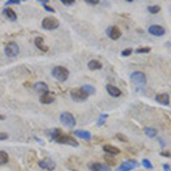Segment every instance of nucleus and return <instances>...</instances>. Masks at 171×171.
I'll use <instances>...</instances> for the list:
<instances>
[{"label":"nucleus","mask_w":171,"mask_h":171,"mask_svg":"<svg viewBox=\"0 0 171 171\" xmlns=\"http://www.w3.org/2000/svg\"><path fill=\"white\" fill-rule=\"evenodd\" d=\"M163 169H164V171H171L170 164H163Z\"/></svg>","instance_id":"ea45409f"},{"label":"nucleus","mask_w":171,"mask_h":171,"mask_svg":"<svg viewBox=\"0 0 171 171\" xmlns=\"http://www.w3.org/2000/svg\"><path fill=\"white\" fill-rule=\"evenodd\" d=\"M144 132L149 137V138H154V137L158 136V130L154 129V128H145L144 129Z\"/></svg>","instance_id":"4be33fe9"},{"label":"nucleus","mask_w":171,"mask_h":171,"mask_svg":"<svg viewBox=\"0 0 171 171\" xmlns=\"http://www.w3.org/2000/svg\"><path fill=\"white\" fill-rule=\"evenodd\" d=\"M60 133H62V130L60 129H53L49 131V135H50L51 138H54V139L58 136V135H60Z\"/></svg>","instance_id":"a878e982"},{"label":"nucleus","mask_w":171,"mask_h":171,"mask_svg":"<svg viewBox=\"0 0 171 171\" xmlns=\"http://www.w3.org/2000/svg\"><path fill=\"white\" fill-rule=\"evenodd\" d=\"M51 75L54 76L55 79H57L60 82H64L69 79V75H70V72L66 67L64 66H55L53 70H51Z\"/></svg>","instance_id":"f257e3e1"},{"label":"nucleus","mask_w":171,"mask_h":171,"mask_svg":"<svg viewBox=\"0 0 171 171\" xmlns=\"http://www.w3.org/2000/svg\"><path fill=\"white\" fill-rule=\"evenodd\" d=\"M105 161L107 162V163H108V164H110V165H114V164H115V163H117V161H115L114 158H112L111 156H108V155L105 156Z\"/></svg>","instance_id":"7c9ffc66"},{"label":"nucleus","mask_w":171,"mask_h":171,"mask_svg":"<svg viewBox=\"0 0 171 171\" xmlns=\"http://www.w3.org/2000/svg\"><path fill=\"white\" fill-rule=\"evenodd\" d=\"M39 3H41L42 5H47V3H48V0H39Z\"/></svg>","instance_id":"79ce46f5"},{"label":"nucleus","mask_w":171,"mask_h":171,"mask_svg":"<svg viewBox=\"0 0 171 171\" xmlns=\"http://www.w3.org/2000/svg\"><path fill=\"white\" fill-rule=\"evenodd\" d=\"M60 123L66 128H74L76 124L75 117H73V114H71L70 112H64V113L60 114Z\"/></svg>","instance_id":"f03ea898"},{"label":"nucleus","mask_w":171,"mask_h":171,"mask_svg":"<svg viewBox=\"0 0 171 171\" xmlns=\"http://www.w3.org/2000/svg\"><path fill=\"white\" fill-rule=\"evenodd\" d=\"M55 142H60V144H66V145H71L73 147H78L79 146V142L75 138H72L71 136H65L63 133H60L55 138Z\"/></svg>","instance_id":"20e7f679"},{"label":"nucleus","mask_w":171,"mask_h":171,"mask_svg":"<svg viewBox=\"0 0 171 171\" xmlns=\"http://www.w3.org/2000/svg\"><path fill=\"white\" fill-rule=\"evenodd\" d=\"M34 89L39 92H44V94H48L49 89H48L47 83H44V81H39V82L34 83Z\"/></svg>","instance_id":"f3484780"},{"label":"nucleus","mask_w":171,"mask_h":171,"mask_svg":"<svg viewBox=\"0 0 171 171\" xmlns=\"http://www.w3.org/2000/svg\"><path fill=\"white\" fill-rule=\"evenodd\" d=\"M70 96L71 98L73 99L74 101H78V103H81V101H85L86 99L88 98L89 96L83 91L81 88H76V89H73L71 90L70 92Z\"/></svg>","instance_id":"39448f33"},{"label":"nucleus","mask_w":171,"mask_h":171,"mask_svg":"<svg viewBox=\"0 0 171 171\" xmlns=\"http://www.w3.org/2000/svg\"><path fill=\"white\" fill-rule=\"evenodd\" d=\"M101 167H103V164H101V163H98V162L90 163V164L88 165V168L90 171H101Z\"/></svg>","instance_id":"b1692460"},{"label":"nucleus","mask_w":171,"mask_h":171,"mask_svg":"<svg viewBox=\"0 0 171 171\" xmlns=\"http://www.w3.org/2000/svg\"><path fill=\"white\" fill-rule=\"evenodd\" d=\"M148 33H151L154 37H161L165 34V28L158 24H153L148 28Z\"/></svg>","instance_id":"9d476101"},{"label":"nucleus","mask_w":171,"mask_h":171,"mask_svg":"<svg viewBox=\"0 0 171 171\" xmlns=\"http://www.w3.org/2000/svg\"><path fill=\"white\" fill-rule=\"evenodd\" d=\"M40 101L42 104H51L55 101V97L50 96L49 94H42L41 97H40Z\"/></svg>","instance_id":"aec40b11"},{"label":"nucleus","mask_w":171,"mask_h":171,"mask_svg":"<svg viewBox=\"0 0 171 171\" xmlns=\"http://www.w3.org/2000/svg\"><path fill=\"white\" fill-rule=\"evenodd\" d=\"M5 54L8 57H15L19 54V47L16 42L12 41L9 44H7V46L5 47Z\"/></svg>","instance_id":"0eeeda50"},{"label":"nucleus","mask_w":171,"mask_h":171,"mask_svg":"<svg viewBox=\"0 0 171 171\" xmlns=\"http://www.w3.org/2000/svg\"><path fill=\"white\" fill-rule=\"evenodd\" d=\"M117 138L120 142H128L129 140H128V138H127V136H124L123 133H117Z\"/></svg>","instance_id":"c85d7f7f"},{"label":"nucleus","mask_w":171,"mask_h":171,"mask_svg":"<svg viewBox=\"0 0 171 171\" xmlns=\"http://www.w3.org/2000/svg\"><path fill=\"white\" fill-rule=\"evenodd\" d=\"M41 25L44 30H55L60 26V21L54 16H48L42 19Z\"/></svg>","instance_id":"7ed1b4c3"},{"label":"nucleus","mask_w":171,"mask_h":171,"mask_svg":"<svg viewBox=\"0 0 171 171\" xmlns=\"http://www.w3.org/2000/svg\"><path fill=\"white\" fill-rule=\"evenodd\" d=\"M107 117H108V114H101V117H99L98 121H97V126H101V124L105 122V120H106Z\"/></svg>","instance_id":"cd10ccee"},{"label":"nucleus","mask_w":171,"mask_h":171,"mask_svg":"<svg viewBox=\"0 0 171 171\" xmlns=\"http://www.w3.org/2000/svg\"><path fill=\"white\" fill-rule=\"evenodd\" d=\"M8 138V135L6 132H0V140H6Z\"/></svg>","instance_id":"c9c22d12"},{"label":"nucleus","mask_w":171,"mask_h":171,"mask_svg":"<svg viewBox=\"0 0 171 171\" xmlns=\"http://www.w3.org/2000/svg\"><path fill=\"white\" fill-rule=\"evenodd\" d=\"M161 155L164 156V158H170V152H161Z\"/></svg>","instance_id":"58836bf2"},{"label":"nucleus","mask_w":171,"mask_h":171,"mask_svg":"<svg viewBox=\"0 0 171 171\" xmlns=\"http://www.w3.org/2000/svg\"><path fill=\"white\" fill-rule=\"evenodd\" d=\"M149 51H151V48L149 47H144V48H138V49H136L137 54H147Z\"/></svg>","instance_id":"bb28decb"},{"label":"nucleus","mask_w":171,"mask_h":171,"mask_svg":"<svg viewBox=\"0 0 171 171\" xmlns=\"http://www.w3.org/2000/svg\"><path fill=\"white\" fill-rule=\"evenodd\" d=\"M34 44H35V47L38 48V49H40L41 51H44V53H47V51L49 50V47H48L47 44H44L42 37H37L34 40Z\"/></svg>","instance_id":"f8f14e48"},{"label":"nucleus","mask_w":171,"mask_h":171,"mask_svg":"<svg viewBox=\"0 0 171 171\" xmlns=\"http://www.w3.org/2000/svg\"><path fill=\"white\" fill-rule=\"evenodd\" d=\"M101 67H103V65H101V62H99V60H90V62L88 63V69L90 71L101 70Z\"/></svg>","instance_id":"6ab92c4d"},{"label":"nucleus","mask_w":171,"mask_h":171,"mask_svg":"<svg viewBox=\"0 0 171 171\" xmlns=\"http://www.w3.org/2000/svg\"><path fill=\"white\" fill-rule=\"evenodd\" d=\"M158 142H160V144H161L162 145V147H164V142H163V139H162V138H158Z\"/></svg>","instance_id":"a19ab883"},{"label":"nucleus","mask_w":171,"mask_h":171,"mask_svg":"<svg viewBox=\"0 0 171 171\" xmlns=\"http://www.w3.org/2000/svg\"><path fill=\"white\" fill-rule=\"evenodd\" d=\"M131 53H132V49H131V48H127V49H124V50L121 53V55L123 57H128L131 55Z\"/></svg>","instance_id":"2f4dec72"},{"label":"nucleus","mask_w":171,"mask_h":171,"mask_svg":"<svg viewBox=\"0 0 171 171\" xmlns=\"http://www.w3.org/2000/svg\"><path fill=\"white\" fill-rule=\"evenodd\" d=\"M106 90L112 97H120L122 95V91H121L120 89L115 87V86H112V85H107L106 86Z\"/></svg>","instance_id":"2eb2a0df"},{"label":"nucleus","mask_w":171,"mask_h":171,"mask_svg":"<svg viewBox=\"0 0 171 171\" xmlns=\"http://www.w3.org/2000/svg\"><path fill=\"white\" fill-rule=\"evenodd\" d=\"M81 89H82L83 91L87 94V95H92V94H95L96 92V89H95V87H92V86H90V85H85V86H82L81 87Z\"/></svg>","instance_id":"5701e85b"},{"label":"nucleus","mask_w":171,"mask_h":171,"mask_svg":"<svg viewBox=\"0 0 171 171\" xmlns=\"http://www.w3.org/2000/svg\"><path fill=\"white\" fill-rule=\"evenodd\" d=\"M0 120H5V115H3V114H0Z\"/></svg>","instance_id":"37998d69"},{"label":"nucleus","mask_w":171,"mask_h":171,"mask_svg":"<svg viewBox=\"0 0 171 171\" xmlns=\"http://www.w3.org/2000/svg\"><path fill=\"white\" fill-rule=\"evenodd\" d=\"M74 171H78V170H74Z\"/></svg>","instance_id":"c03bdc74"},{"label":"nucleus","mask_w":171,"mask_h":171,"mask_svg":"<svg viewBox=\"0 0 171 171\" xmlns=\"http://www.w3.org/2000/svg\"><path fill=\"white\" fill-rule=\"evenodd\" d=\"M101 171H111V168L107 167V165H103L101 169Z\"/></svg>","instance_id":"4c0bfd02"},{"label":"nucleus","mask_w":171,"mask_h":171,"mask_svg":"<svg viewBox=\"0 0 171 171\" xmlns=\"http://www.w3.org/2000/svg\"><path fill=\"white\" fill-rule=\"evenodd\" d=\"M142 165H144L145 168H147V169H153L152 163H151V161H148L147 158H144V160H142Z\"/></svg>","instance_id":"c756f323"},{"label":"nucleus","mask_w":171,"mask_h":171,"mask_svg":"<svg viewBox=\"0 0 171 171\" xmlns=\"http://www.w3.org/2000/svg\"><path fill=\"white\" fill-rule=\"evenodd\" d=\"M103 149H104L107 154H111V155H117V154H120V149L117 148V147H115V146L104 145L103 146Z\"/></svg>","instance_id":"a211bd4d"},{"label":"nucleus","mask_w":171,"mask_h":171,"mask_svg":"<svg viewBox=\"0 0 171 171\" xmlns=\"http://www.w3.org/2000/svg\"><path fill=\"white\" fill-rule=\"evenodd\" d=\"M85 1L89 5H98L99 3V0H85Z\"/></svg>","instance_id":"f704fd0d"},{"label":"nucleus","mask_w":171,"mask_h":171,"mask_svg":"<svg viewBox=\"0 0 171 171\" xmlns=\"http://www.w3.org/2000/svg\"><path fill=\"white\" fill-rule=\"evenodd\" d=\"M107 35L112 40H117L121 37V30L119 28V26H110L107 28Z\"/></svg>","instance_id":"9b49d317"},{"label":"nucleus","mask_w":171,"mask_h":171,"mask_svg":"<svg viewBox=\"0 0 171 171\" xmlns=\"http://www.w3.org/2000/svg\"><path fill=\"white\" fill-rule=\"evenodd\" d=\"M3 14L5 16H6L7 18L10 19V21H13V22H15L16 19H17V15H16V13L14 12L12 8H8V7H6V8H3Z\"/></svg>","instance_id":"dca6fc26"},{"label":"nucleus","mask_w":171,"mask_h":171,"mask_svg":"<svg viewBox=\"0 0 171 171\" xmlns=\"http://www.w3.org/2000/svg\"><path fill=\"white\" fill-rule=\"evenodd\" d=\"M74 136H76L78 138H81V139L87 140V142L91 139V133L87 131V130H75L74 131Z\"/></svg>","instance_id":"4468645a"},{"label":"nucleus","mask_w":171,"mask_h":171,"mask_svg":"<svg viewBox=\"0 0 171 171\" xmlns=\"http://www.w3.org/2000/svg\"><path fill=\"white\" fill-rule=\"evenodd\" d=\"M21 1L19 0H8L6 3V6H9V5H19Z\"/></svg>","instance_id":"473e14b6"},{"label":"nucleus","mask_w":171,"mask_h":171,"mask_svg":"<svg viewBox=\"0 0 171 171\" xmlns=\"http://www.w3.org/2000/svg\"><path fill=\"white\" fill-rule=\"evenodd\" d=\"M130 80L138 86H144L146 83V81H147L145 73L140 72V71H135V72L131 73L130 74Z\"/></svg>","instance_id":"423d86ee"},{"label":"nucleus","mask_w":171,"mask_h":171,"mask_svg":"<svg viewBox=\"0 0 171 171\" xmlns=\"http://www.w3.org/2000/svg\"><path fill=\"white\" fill-rule=\"evenodd\" d=\"M44 8H46L48 12H51V13H54V12H55L54 8H53V7H50V6H48V5H44Z\"/></svg>","instance_id":"e433bc0d"},{"label":"nucleus","mask_w":171,"mask_h":171,"mask_svg":"<svg viewBox=\"0 0 171 171\" xmlns=\"http://www.w3.org/2000/svg\"><path fill=\"white\" fill-rule=\"evenodd\" d=\"M138 167V162L136 160H128L121 163V165L117 169V171H131Z\"/></svg>","instance_id":"6e6552de"},{"label":"nucleus","mask_w":171,"mask_h":171,"mask_svg":"<svg viewBox=\"0 0 171 171\" xmlns=\"http://www.w3.org/2000/svg\"><path fill=\"white\" fill-rule=\"evenodd\" d=\"M60 1H62V3L65 5V6H71V5L74 3V0H60Z\"/></svg>","instance_id":"72a5a7b5"},{"label":"nucleus","mask_w":171,"mask_h":171,"mask_svg":"<svg viewBox=\"0 0 171 171\" xmlns=\"http://www.w3.org/2000/svg\"><path fill=\"white\" fill-rule=\"evenodd\" d=\"M39 167L44 169V170L54 171L55 168H56V163L51 158H44V160H40L39 161Z\"/></svg>","instance_id":"1a4fd4ad"},{"label":"nucleus","mask_w":171,"mask_h":171,"mask_svg":"<svg viewBox=\"0 0 171 171\" xmlns=\"http://www.w3.org/2000/svg\"><path fill=\"white\" fill-rule=\"evenodd\" d=\"M8 161H9V155L5 151H0V165L6 164Z\"/></svg>","instance_id":"412c9836"},{"label":"nucleus","mask_w":171,"mask_h":171,"mask_svg":"<svg viewBox=\"0 0 171 171\" xmlns=\"http://www.w3.org/2000/svg\"><path fill=\"white\" fill-rule=\"evenodd\" d=\"M155 101L160 104L167 106L170 104V96H169V94H158L155 96Z\"/></svg>","instance_id":"ddd939ff"},{"label":"nucleus","mask_w":171,"mask_h":171,"mask_svg":"<svg viewBox=\"0 0 171 171\" xmlns=\"http://www.w3.org/2000/svg\"><path fill=\"white\" fill-rule=\"evenodd\" d=\"M147 10H148L151 14H158L160 10H161V7L158 6V5H154V6H148V8H147Z\"/></svg>","instance_id":"393cba45"}]
</instances>
